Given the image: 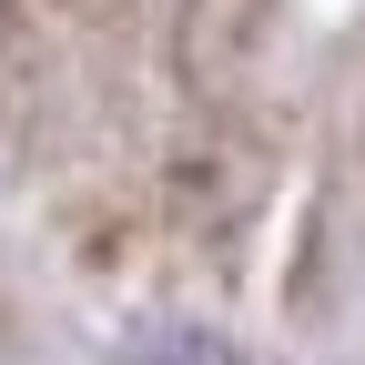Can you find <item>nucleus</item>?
I'll return each instance as SVG.
<instances>
[{
  "mask_svg": "<svg viewBox=\"0 0 365 365\" xmlns=\"http://www.w3.org/2000/svg\"><path fill=\"white\" fill-rule=\"evenodd\" d=\"M153 365H244L223 335H203V325H163L153 335Z\"/></svg>",
  "mask_w": 365,
  "mask_h": 365,
  "instance_id": "f257e3e1",
  "label": "nucleus"
}]
</instances>
